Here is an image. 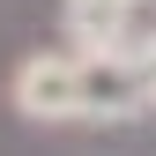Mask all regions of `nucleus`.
<instances>
[{"label":"nucleus","instance_id":"4","mask_svg":"<svg viewBox=\"0 0 156 156\" xmlns=\"http://www.w3.org/2000/svg\"><path fill=\"white\" fill-rule=\"evenodd\" d=\"M134 74H141V97H149V112H156V30L134 37Z\"/></svg>","mask_w":156,"mask_h":156},{"label":"nucleus","instance_id":"1","mask_svg":"<svg viewBox=\"0 0 156 156\" xmlns=\"http://www.w3.org/2000/svg\"><path fill=\"white\" fill-rule=\"evenodd\" d=\"M8 104L37 126H67L82 119V52H30L8 74Z\"/></svg>","mask_w":156,"mask_h":156},{"label":"nucleus","instance_id":"5","mask_svg":"<svg viewBox=\"0 0 156 156\" xmlns=\"http://www.w3.org/2000/svg\"><path fill=\"white\" fill-rule=\"evenodd\" d=\"M112 8H134V0H112Z\"/></svg>","mask_w":156,"mask_h":156},{"label":"nucleus","instance_id":"2","mask_svg":"<svg viewBox=\"0 0 156 156\" xmlns=\"http://www.w3.org/2000/svg\"><path fill=\"white\" fill-rule=\"evenodd\" d=\"M149 112L134 52H82V119H134Z\"/></svg>","mask_w":156,"mask_h":156},{"label":"nucleus","instance_id":"3","mask_svg":"<svg viewBox=\"0 0 156 156\" xmlns=\"http://www.w3.org/2000/svg\"><path fill=\"white\" fill-rule=\"evenodd\" d=\"M67 45L74 52H134L126 8H112V0H67Z\"/></svg>","mask_w":156,"mask_h":156}]
</instances>
